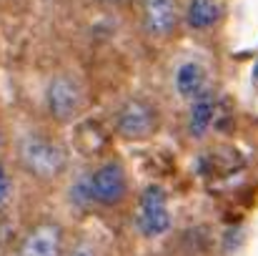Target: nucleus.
Instances as JSON below:
<instances>
[{"instance_id": "39448f33", "label": "nucleus", "mask_w": 258, "mask_h": 256, "mask_svg": "<svg viewBox=\"0 0 258 256\" xmlns=\"http://www.w3.org/2000/svg\"><path fill=\"white\" fill-rule=\"evenodd\" d=\"M90 201L100 206H115L128 193V176L118 161H105L88 176Z\"/></svg>"}, {"instance_id": "0eeeda50", "label": "nucleus", "mask_w": 258, "mask_h": 256, "mask_svg": "<svg viewBox=\"0 0 258 256\" xmlns=\"http://www.w3.org/2000/svg\"><path fill=\"white\" fill-rule=\"evenodd\" d=\"M63 249V231L53 224H43L30 231L25 239L20 256H60Z\"/></svg>"}, {"instance_id": "7ed1b4c3", "label": "nucleus", "mask_w": 258, "mask_h": 256, "mask_svg": "<svg viewBox=\"0 0 258 256\" xmlns=\"http://www.w3.org/2000/svg\"><path fill=\"white\" fill-rule=\"evenodd\" d=\"M158 128V113L148 100L131 98L120 106L115 116V131L125 141H146Z\"/></svg>"}, {"instance_id": "423d86ee", "label": "nucleus", "mask_w": 258, "mask_h": 256, "mask_svg": "<svg viewBox=\"0 0 258 256\" xmlns=\"http://www.w3.org/2000/svg\"><path fill=\"white\" fill-rule=\"evenodd\" d=\"M180 20L175 0H143V28L153 38H168Z\"/></svg>"}, {"instance_id": "f8f14e48", "label": "nucleus", "mask_w": 258, "mask_h": 256, "mask_svg": "<svg viewBox=\"0 0 258 256\" xmlns=\"http://www.w3.org/2000/svg\"><path fill=\"white\" fill-rule=\"evenodd\" d=\"M68 256H95V249H93L88 241H81V244H76V246L68 251Z\"/></svg>"}, {"instance_id": "ddd939ff", "label": "nucleus", "mask_w": 258, "mask_h": 256, "mask_svg": "<svg viewBox=\"0 0 258 256\" xmlns=\"http://www.w3.org/2000/svg\"><path fill=\"white\" fill-rule=\"evenodd\" d=\"M256 81H258V66H256Z\"/></svg>"}, {"instance_id": "9b49d317", "label": "nucleus", "mask_w": 258, "mask_h": 256, "mask_svg": "<svg viewBox=\"0 0 258 256\" xmlns=\"http://www.w3.org/2000/svg\"><path fill=\"white\" fill-rule=\"evenodd\" d=\"M10 193H13V181H10V173L5 169V164L0 161V211L8 206Z\"/></svg>"}, {"instance_id": "f03ea898", "label": "nucleus", "mask_w": 258, "mask_h": 256, "mask_svg": "<svg viewBox=\"0 0 258 256\" xmlns=\"http://www.w3.org/2000/svg\"><path fill=\"white\" fill-rule=\"evenodd\" d=\"M83 103H86L83 85L78 83L73 76L63 73V76H55V78L48 83L45 106H48V113H50L58 123L73 121V118L83 111Z\"/></svg>"}, {"instance_id": "1a4fd4ad", "label": "nucleus", "mask_w": 258, "mask_h": 256, "mask_svg": "<svg viewBox=\"0 0 258 256\" xmlns=\"http://www.w3.org/2000/svg\"><path fill=\"white\" fill-rule=\"evenodd\" d=\"M213 116H216V100H213V95L206 90V93H201L198 98H193V106H190V113H188V133H190L193 138L206 136V131H208L211 123H213Z\"/></svg>"}, {"instance_id": "4468645a", "label": "nucleus", "mask_w": 258, "mask_h": 256, "mask_svg": "<svg viewBox=\"0 0 258 256\" xmlns=\"http://www.w3.org/2000/svg\"><path fill=\"white\" fill-rule=\"evenodd\" d=\"M0 143H3V133H0Z\"/></svg>"}, {"instance_id": "9d476101", "label": "nucleus", "mask_w": 258, "mask_h": 256, "mask_svg": "<svg viewBox=\"0 0 258 256\" xmlns=\"http://www.w3.org/2000/svg\"><path fill=\"white\" fill-rule=\"evenodd\" d=\"M218 20H221L218 0H190L185 8V23L193 30H211Z\"/></svg>"}, {"instance_id": "20e7f679", "label": "nucleus", "mask_w": 258, "mask_h": 256, "mask_svg": "<svg viewBox=\"0 0 258 256\" xmlns=\"http://www.w3.org/2000/svg\"><path fill=\"white\" fill-rule=\"evenodd\" d=\"M171 229V209L163 186H146L138 203V231L146 239H158Z\"/></svg>"}, {"instance_id": "f257e3e1", "label": "nucleus", "mask_w": 258, "mask_h": 256, "mask_svg": "<svg viewBox=\"0 0 258 256\" xmlns=\"http://www.w3.org/2000/svg\"><path fill=\"white\" fill-rule=\"evenodd\" d=\"M20 164L38 178H55L66 169V151L48 136H28L18 148Z\"/></svg>"}, {"instance_id": "6e6552de", "label": "nucleus", "mask_w": 258, "mask_h": 256, "mask_svg": "<svg viewBox=\"0 0 258 256\" xmlns=\"http://www.w3.org/2000/svg\"><path fill=\"white\" fill-rule=\"evenodd\" d=\"M173 85H175V93L180 98H198L201 93L208 90V73L201 63L196 61H185L175 68V76H173Z\"/></svg>"}]
</instances>
